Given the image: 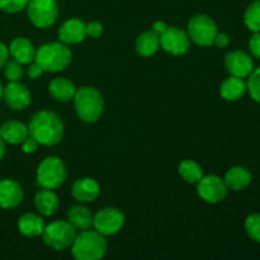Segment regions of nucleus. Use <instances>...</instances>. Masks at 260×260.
Wrapping results in <instances>:
<instances>
[{
	"label": "nucleus",
	"mask_w": 260,
	"mask_h": 260,
	"mask_svg": "<svg viewBox=\"0 0 260 260\" xmlns=\"http://www.w3.org/2000/svg\"><path fill=\"white\" fill-rule=\"evenodd\" d=\"M28 135L40 145L55 146L62 140L63 123L53 112L40 111L30 119Z\"/></svg>",
	"instance_id": "1"
},
{
	"label": "nucleus",
	"mask_w": 260,
	"mask_h": 260,
	"mask_svg": "<svg viewBox=\"0 0 260 260\" xmlns=\"http://www.w3.org/2000/svg\"><path fill=\"white\" fill-rule=\"evenodd\" d=\"M71 51L65 43L51 42L45 43L36 51L35 62L42 68L43 71L57 73L68 68L71 62Z\"/></svg>",
	"instance_id": "2"
},
{
	"label": "nucleus",
	"mask_w": 260,
	"mask_h": 260,
	"mask_svg": "<svg viewBox=\"0 0 260 260\" xmlns=\"http://www.w3.org/2000/svg\"><path fill=\"white\" fill-rule=\"evenodd\" d=\"M107 241L102 234L93 230H83L76 235L71 253L78 260H99L106 255Z\"/></svg>",
	"instance_id": "3"
},
{
	"label": "nucleus",
	"mask_w": 260,
	"mask_h": 260,
	"mask_svg": "<svg viewBox=\"0 0 260 260\" xmlns=\"http://www.w3.org/2000/svg\"><path fill=\"white\" fill-rule=\"evenodd\" d=\"M74 106L79 118L88 123L98 121L104 111L103 96L93 86L79 88L74 96Z\"/></svg>",
	"instance_id": "4"
},
{
	"label": "nucleus",
	"mask_w": 260,
	"mask_h": 260,
	"mask_svg": "<svg viewBox=\"0 0 260 260\" xmlns=\"http://www.w3.org/2000/svg\"><path fill=\"white\" fill-rule=\"evenodd\" d=\"M68 177L65 162L56 156H48L41 161L37 169V183L42 188L56 189L61 187Z\"/></svg>",
	"instance_id": "5"
},
{
	"label": "nucleus",
	"mask_w": 260,
	"mask_h": 260,
	"mask_svg": "<svg viewBox=\"0 0 260 260\" xmlns=\"http://www.w3.org/2000/svg\"><path fill=\"white\" fill-rule=\"evenodd\" d=\"M43 241L55 250H63L73 245L76 238V229L69 221H55L45 226L42 233Z\"/></svg>",
	"instance_id": "6"
},
{
	"label": "nucleus",
	"mask_w": 260,
	"mask_h": 260,
	"mask_svg": "<svg viewBox=\"0 0 260 260\" xmlns=\"http://www.w3.org/2000/svg\"><path fill=\"white\" fill-rule=\"evenodd\" d=\"M217 33V25L208 15L197 14L188 23V37L198 46L207 47L213 45Z\"/></svg>",
	"instance_id": "7"
},
{
	"label": "nucleus",
	"mask_w": 260,
	"mask_h": 260,
	"mask_svg": "<svg viewBox=\"0 0 260 260\" xmlns=\"http://www.w3.org/2000/svg\"><path fill=\"white\" fill-rule=\"evenodd\" d=\"M29 20L38 28H48L57 18V2L56 0H29L27 4Z\"/></svg>",
	"instance_id": "8"
},
{
	"label": "nucleus",
	"mask_w": 260,
	"mask_h": 260,
	"mask_svg": "<svg viewBox=\"0 0 260 260\" xmlns=\"http://www.w3.org/2000/svg\"><path fill=\"white\" fill-rule=\"evenodd\" d=\"M124 213L114 207H106L99 211L93 217V226L95 231L103 236H112L119 233L124 225Z\"/></svg>",
	"instance_id": "9"
},
{
	"label": "nucleus",
	"mask_w": 260,
	"mask_h": 260,
	"mask_svg": "<svg viewBox=\"0 0 260 260\" xmlns=\"http://www.w3.org/2000/svg\"><path fill=\"white\" fill-rule=\"evenodd\" d=\"M228 190L229 188L225 184V180L217 175L202 177L197 185L198 196L208 203L222 202L228 197Z\"/></svg>",
	"instance_id": "10"
},
{
	"label": "nucleus",
	"mask_w": 260,
	"mask_h": 260,
	"mask_svg": "<svg viewBox=\"0 0 260 260\" xmlns=\"http://www.w3.org/2000/svg\"><path fill=\"white\" fill-rule=\"evenodd\" d=\"M160 46L170 55L182 56L189 50V37L184 30L168 27V29L160 36Z\"/></svg>",
	"instance_id": "11"
},
{
	"label": "nucleus",
	"mask_w": 260,
	"mask_h": 260,
	"mask_svg": "<svg viewBox=\"0 0 260 260\" xmlns=\"http://www.w3.org/2000/svg\"><path fill=\"white\" fill-rule=\"evenodd\" d=\"M225 66L231 76H238V78L243 79L248 78L251 71L255 69L251 56L243 52V51L229 52L225 57Z\"/></svg>",
	"instance_id": "12"
},
{
	"label": "nucleus",
	"mask_w": 260,
	"mask_h": 260,
	"mask_svg": "<svg viewBox=\"0 0 260 260\" xmlns=\"http://www.w3.org/2000/svg\"><path fill=\"white\" fill-rule=\"evenodd\" d=\"M3 99L14 111H22L30 104V93L19 81H10L3 90Z\"/></svg>",
	"instance_id": "13"
},
{
	"label": "nucleus",
	"mask_w": 260,
	"mask_h": 260,
	"mask_svg": "<svg viewBox=\"0 0 260 260\" xmlns=\"http://www.w3.org/2000/svg\"><path fill=\"white\" fill-rule=\"evenodd\" d=\"M23 189L13 179L0 180V207L4 210L15 208L23 201Z\"/></svg>",
	"instance_id": "14"
},
{
	"label": "nucleus",
	"mask_w": 260,
	"mask_h": 260,
	"mask_svg": "<svg viewBox=\"0 0 260 260\" xmlns=\"http://www.w3.org/2000/svg\"><path fill=\"white\" fill-rule=\"evenodd\" d=\"M86 37V24L80 19H69L58 29V38L65 45H76Z\"/></svg>",
	"instance_id": "15"
},
{
	"label": "nucleus",
	"mask_w": 260,
	"mask_h": 260,
	"mask_svg": "<svg viewBox=\"0 0 260 260\" xmlns=\"http://www.w3.org/2000/svg\"><path fill=\"white\" fill-rule=\"evenodd\" d=\"M73 197L79 202H93L101 193V187L91 178H81L74 183L71 188Z\"/></svg>",
	"instance_id": "16"
},
{
	"label": "nucleus",
	"mask_w": 260,
	"mask_h": 260,
	"mask_svg": "<svg viewBox=\"0 0 260 260\" xmlns=\"http://www.w3.org/2000/svg\"><path fill=\"white\" fill-rule=\"evenodd\" d=\"M9 55L17 62L25 65V63L33 62L36 56V50L29 40L24 37H17L10 42Z\"/></svg>",
	"instance_id": "17"
},
{
	"label": "nucleus",
	"mask_w": 260,
	"mask_h": 260,
	"mask_svg": "<svg viewBox=\"0 0 260 260\" xmlns=\"http://www.w3.org/2000/svg\"><path fill=\"white\" fill-rule=\"evenodd\" d=\"M248 91L246 81L243 78L230 76L222 81L220 86V94L225 101L236 102L243 98Z\"/></svg>",
	"instance_id": "18"
},
{
	"label": "nucleus",
	"mask_w": 260,
	"mask_h": 260,
	"mask_svg": "<svg viewBox=\"0 0 260 260\" xmlns=\"http://www.w3.org/2000/svg\"><path fill=\"white\" fill-rule=\"evenodd\" d=\"M0 136L10 145L22 144L29 135L28 127L19 121H7L0 127Z\"/></svg>",
	"instance_id": "19"
},
{
	"label": "nucleus",
	"mask_w": 260,
	"mask_h": 260,
	"mask_svg": "<svg viewBox=\"0 0 260 260\" xmlns=\"http://www.w3.org/2000/svg\"><path fill=\"white\" fill-rule=\"evenodd\" d=\"M225 184L229 189H233L235 192L246 189L251 183V173L244 167H233L228 170L225 174Z\"/></svg>",
	"instance_id": "20"
},
{
	"label": "nucleus",
	"mask_w": 260,
	"mask_h": 260,
	"mask_svg": "<svg viewBox=\"0 0 260 260\" xmlns=\"http://www.w3.org/2000/svg\"><path fill=\"white\" fill-rule=\"evenodd\" d=\"M35 206L43 216H52L58 210V197L53 189L43 188L36 194Z\"/></svg>",
	"instance_id": "21"
},
{
	"label": "nucleus",
	"mask_w": 260,
	"mask_h": 260,
	"mask_svg": "<svg viewBox=\"0 0 260 260\" xmlns=\"http://www.w3.org/2000/svg\"><path fill=\"white\" fill-rule=\"evenodd\" d=\"M18 230L27 238H36V236L42 235L45 230V222H43V218L38 215L25 213L18 221Z\"/></svg>",
	"instance_id": "22"
},
{
	"label": "nucleus",
	"mask_w": 260,
	"mask_h": 260,
	"mask_svg": "<svg viewBox=\"0 0 260 260\" xmlns=\"http://www.w3.org/2000/svg\"><path fill=\"white\" fill-rule=\"evenodd\" d=\"M50 94L58 102H70L75 96L76 88L73 81L63 78H56L48 85Z\"/></svg>",
	"instance_id": "23"
},
{
	"label": "nucleus",
	"mask_w": 260,
	"mask_h": 260,
	"mask_svg": "<svg viewBox=\"0 0 260 260\" xmlns=\"http://www.w3.org/2000/svg\"><path fill=\"white\" fill-rule=\"evenodd\" d=\"M160 47V36L154 30L141 33L136 41V52L142 57H150L155 55Z\"/></svg>",
	"instance_id": "24"
},
{
	"label": "nucleus",
	"mask_w": 260,
	"mask_h": 260,
	"mask_svg": "<svg viewBox=\"0 0 260 260\" xmlns=\"http://www.w3.org/2000/svg\"><path fill=\"white\" fill-rule=\"evenodd\" d=\"M69 222L76 230H88L93 225V215L90 211L84 206H73L68 212Z\"/></svg>",
	"instance_id": "25"
},
{
	"label": "nucleus",
	"mask_w": 260,
	"mask_h": 260,
	"mask_svg": "<svg viewBox=\"0 0 260 260\" xmlns=\"http://www.w3.org/2000/svg\"><path fill=\"white\" fill-rule=\"evenodd\" d=\"M179 174L185 182L188 183H198L203 177V170L198 162L194 160H183L179 164Z\"/></svg>",
	"instance_id": "26"
},
{
	"label": "nucleus",
	"mask_w": 260,
	"mask_h": 260,
	"mask_svg": "<svg viewBox=\"0 0 260 260\" xmlns=\"http://www.w3.org/2000/svg\"><path fill=\"white\" fill-rule=\"evenodd\" d=\"M244 23L251 32H260V0H254L246 7Z\"/></svg>",
	"instance_id": "27"
},
{
	"label": "nucleus",
	"mask_w": 260,
	"mask_h": 260,
	"mask_svg": "<svg viewBox=\"0 0 260 260\" xmlns=\"http://www.w3.org/2000/svg\"><path fill=\"white\" fill-rule=\"evenodd\" d=\"M244 228H245V233L248 234L249 238L260 244V213L249 215L244 223Z\"/></svg>",
	"instance_id": "28"
},
{
	"label": "nucleus",
	"mask_w": 260,
	"mask_h": 260,
	"mask_svg": "<svg viewBox=\"0 0 260 260\" xmlns=\"http://www.w3.org/2000/svg\"><path fill=\"white\" fill-rule=\"evenodd\" d=\"M246 86L251 99L260 104V68H255L251 71L250 75L248 76Z\"/></svg>",
	"instance_id": "29"
},
{
	"label": "nucleus",
	"mask_w": 260,
	"mask_h": 260,
	"mask_svg": "<svg viewBox=\"0 0 260 260\" xmlns=\"http://www.w3.org/2000/svg\"><path fill=\"white\" fill-rule=\"evenodd\" d=\"M5 78L9 81H19L23 78L24 70L22 68V63L17 62V61H10V62L5 63Z\"/></svg>",
	"instance_id": "30"
},
{
	"label": "nucleus",
	"mask_w": 260,
	"mask_h": 260,
	"mask_svg": "<svg viewBox=\"0 0 260 260\" xmlns=\"http://www.w3.org/2000/svg\"><path fill=\"white\" fill-rule=\"evenodd\" d=\"M29 0H0V9L5 13L22 12Z\"/></svg>",
	"instance_id": "31"
},
{
	"label": "nucleus",
	"mask_w": 260,
	"mask_h": 260,
	"mask_svg": "<svg viewBox=\"0 0 260 260\" xmlns=\"http://www.w3.org/2000/svg\"><path fill=\"white\" fill-rule=\"evenodd\" d=\"M249 50H250L253 57L260 60V32H254L249 41Z\"/></svg>",
	"instance_id": "32"
},
{
	"label": "nucleus",
	"mask_w": 260,
	"mask_h": 260,
	"mask_svg": "<svg viewBox=\"0 0 260 260\" xmlns=\"http://www.w3.org/2000/svg\"><path fill=\"white\" fill-rule=\"evenodd\" d=\"M103 33V25L99 22H90L86 24V36L91 38H99Z\"/></svg>",
	"instance_id": "33"
},
{
	"label": "nucleus",
	"mask_w": 260,
	"mask_h": 260,
	"mask_svg": "<svg viewBox=\"0 0 260 260\" xmlns=\"http://www.w3.org/2000/svg\"><path fill=\"white\" fill-rule=\"evenodd\" d=\"M38 145L40 144H38L33 137L28 136L27 139L22 142V150L25 152V154H33V152L37 150Z\"/></svg>",
	"instance_id": "34"
},
{
	"label": "nucleus",
	"mask_w": 260,
	"mask_h": 260,
	"mask_svg": "<svg viewBox=\"0 0 260 260\" xmlns=\"http://www.w3.org/2000/svg\"><path fill=\"white\" fill-rule=\"evenodd\" d=\"M213 45L217 46L218 48H225L230 45V37L226 33H217L213 41Z\"/></svg>",
	"instance_id": "35"
},
{
	"label": "nucleus",
	"mask_w": 260,
	"mask_h": 260,
	"mask_svg": "<svg viewBox=\"0 0 260 260\" xmlns=\"http://www.w3.org/2000/svg\"><path fill=\"white\" fill-rule=\"evenodd\" d=\"M45 73V71L42 70V68H41L40 65H38L37 62H33L30 63L29 68H28V75H29L30 79H37L40 78L42 74Z\"/></svg>",
	"instance_id": "36"
},
{
	"label": "nucleus",
	"mask_w": 260,
	"mask_h": 260,
	"mask_svg": "<svg viewBox=\"0 0 260 260\" xmlns=\"http://www.w3.org/2000/svg\"><path fill=\"white\" fill-rule=\"evenodd\" d=\"M8 57H9V48L4 43L0 42V69L4 68L8 61Z\"/></svg>",
	"instance_id": "37"
},
{
	"label": "nucleus",
	"mask_w": 260,
	"mask_h": 260,
	"mask_svg": "<svg viewBox=\"0 0 260 260\" xmlns=\"http://www.w3.org/2000/svg\"><path fill=\"white\" fill-rule=\"evenodd\" d=\"M167 29H168V25L165 24L164 22H160V20L159 22H155L154 24H152V30H154L157 36H161Z\"/></svg>",
	"instance_id": "38"
},
{
	"label": "nucleus",
	"mask_w": 260,
	"mask_h": 260,
	"mask_svg": "<svg viewBox=\"0 0 260 260\" xmlns=\"http://www.w3.org/2000/svg\"><path fill=\"white\" fill-rule=\"evenodd\" d=\"M4 154H5V141L2 139V136H0V160L4 157Z\"/></svg>",
	"instance_id": "39"
},
{
	"label": "nucleus",
	"mask_w": 260,
	"mask_h": 260,
	"mask_svg": "<svg viewBox=\"0 0 260 260\" xmlns=\"http://www.w3.org/2000/svg\"><path fill=\"white\" fill-rule=\"evenodd\" d=\"M3 90H4V88H3V84L2 81H0V99L3 98Z\"/></svg>",
	"instance_id": "40"
}]
</instances>
